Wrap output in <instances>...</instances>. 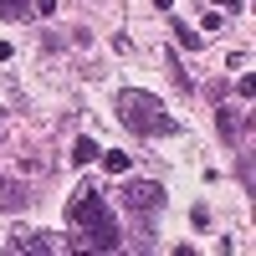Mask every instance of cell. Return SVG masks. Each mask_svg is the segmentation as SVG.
<instances>
[{
    "label": "cell",
    "instance_id": "cell-8",
    "mask_svg": "<svg viewBox=\"0 0 256 256\" xmlns=\"http://www.w3.org/2000/svg\"><path fill=\"white\" fill-rule=\"evenodd\" d=\"M102 164H108V174H123V169H128V154L113 148V154H102Z\"/></svg>",
    "mask_w": 256,
    "mask_h": 256
},
{
    "label": "cell",
    "instance_id": "cell-2",
    "mask_svg": "<svg viewBox=\"0 0 256 256\" xmlns=\"http://www.w3.org/2000/svg\"><path fill=\"white\" fill-rule=\"evenodd\" d=\"M113 113L123 118V128H134V134L154 138V134H174V118L164 113V102L154 92H138V88H123L113 98Z\"/></svg>",
    "mask_w": 256,
    "mask_h": 256
},
{
    "label": "cell",
    "instance_id": "cell-3",
    "mask_svg": "<svg viewBox=\"0 0 256 256\" xmlns=\"http://www.w3.org/2000/svg\"><path fill=\"white\" fill-rule=\"evenodd\" d=\"M123 200H128V210H138V216H148V210H164V184H154V180H128Z\"/></svg>",
    "mask_w": 256,
    "mask_h": 256
},
{
    "label": "cell",
    "instance_id": "cell-6",
    "mask_svg": "<svg viewBox=\"0 0 256 256\" xmlns=\"http://www.w3.org/2000/svg\"><path fill=\"white\" fill-rule=\"evenodd\" d=\"M88 159H98V144L92 138H77L72 144V164H88Z\"/></svg>",
    "mask_w": 256,
    "mask_h": 256
},
{
    "label": "cell",
    "instance_id": "cell-1",
    "mask_svg": "<svg viewBox=\"0 0 256 256\" xmlns=\"http://www.w3.org/2000/svg\"><path fill=\"white\" fill-rule=\"evenodd\" d=\"M67 220H72V230H82V246H88V251H118V246H123L113 210H108V200H102L92 184H82L77 195H72Z\"/></svg>",
    "mask_w": 256,
    "mask_h": 256
},
{
    "label": "cell",
    "instance_id": "cell-4",
    "mask_svg": "<svg viewBox=\"0 0 256 256\" xmlns=\"http://www.w3.org/2000/svg\"><path fill=\"white\" fill-rule=\"evenodd\" d=\"M10 251H52V241H46V236H16Z\"/></svg>",
    "mask_w": 256,
    "mask_h": 256
},
{
    "label": "cell",
    "instance_id": "cell-7",
    "mask_svg": "<svg viewBox=\"0 0 256 256\" xmlns=\"http://www.w3.org/2000/svg\"><path fill=\"white\" fill-rule=\"evenodd\" d=\"M26 10H31V0H0V16L6 20H20Z\"/></svg>",
    "mask_w": 256,
    "mask_h": 256
},
{
    "label": "cell",
    "instance_id": "cell-5",
    "mask_svg": "<svg viewBox=\"0 0 256 256\" xmlns=\"http://www.w3.org/2000/svg\"><path fill=\"white\" fill-rule=\"evenodd\" d=\"M20 205H26V195L16 184H0V210H20Z\"/></svg>",
    "mask_w": 256,
    "mask_h": 256
}]
</instances>
